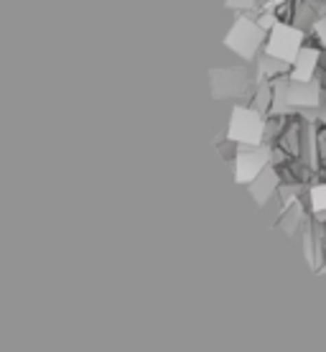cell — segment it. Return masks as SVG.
<instances>
[{
  "label": "cell",
  "mask_w": 326,
  "mask_h": 352,
  "mask_svg": "<svg viewBox=\"0 0 326 352\" xmlns=\"http://www.w3.org/2000/svg\"><path fill=\"white\" fill-rule=\"evenodd\" d=\"M273 100L278 105H291V107H316L321 102V89L314 80L301 82L288 80L278 82L273 87Z\"/></svg>",
  "instance_id": "1"
},
{
  "label": "cell",
  "mask_w": 326,
  "mask_h": 352,
  "mask_svg": "<svg viewBox=\"0 0 326 352\" xmlns=\"http://www.w3.org/2000/svg\"><path fill=\"white\" fill-rule=\"evenodd\" d=\"M301 49H303V31H301V28L288 26V23H275V26L270 28L268 46H265V52L270 54V56L281 59V62L293 64Z\"/></svg>",
  "instance_id": "2"
},
{
  "label": "cell",
  "mask_w": 326,
  "mask_h": 352,
  "mask_svg": "<svg viewBox=\"0 0 326 352\" xmlns=\"http://www.w3.org/2000/svg\"><path fill=\"white\" fill-rule=\"evenodd\" d=\"M265 133V123L260 118V110L253 107H237L232 113V125H229V138L247 146H257Z\"/></svg>",
  "instance_id": "3"
},
{
  "label": "cell",
  "mask_w": 326,
  "mask_h": 352,
  "mask_svg": "<svg viewBox=\"0 0 326 352\" xmlns=\"http://www.w3.org/2000/svg\"><path fill=\"white\" fill-rule=\"evenodd\" d=\"M263 36H265V28L260 26V23H253V21H247V18H240L237 23H235V28L229 31L227 46L235 49L240 56L253 59V54L257 52V46L263 44Z\"/></svg>",
  "instance_id": "4"
},
{
  "label": "cell",
  "mask_w": 326,
  "mask_h": 352,
  "mask_svg": "<svg viewBox=\"0 0 326 352\" xmlns=\"http://www.w3.org/2000/svg\"><path fill=\"white\" fill-rule=\"evenodd\" d=\"M268 156H270V151L268 148H255V151H247V153H240L237 156V182H253V179L268 166Z\"/></svg>",
  "instance_id": "5"
},
{
  "label": "cell",
  "mask_w": 326,
  "mask_h": 352,
  "mask_svg": "<svg viewBox=\"0 0 326 352\" xmlns=\"http://www.w3.org/2000/svg\"><path fill=\"white\" fill-rule=\"evenodd\" d=\"M318 62H321V52L314 49V46H303L293 62L291 69V80H301V82H309L314 80V72H316Z\"/></svg>",
  "instance_id": "6"
},
{
  "label": "cell",
  "mask_w": 326,
  "mask_h": 352,
  "mask_svg": "<svg viewBox=\"0 0 326 352\" xmlns=\"http://www.w3.org/2000/svg\"><path fill=\"white\" fill-rule=\"evenodd\" d=\"M214 95H232L245 85V72L227 69V72H214L212 74Z\"/></svg>",
  "instance_id": "7"
},
{
  "label": "cell",
  "mask_w": 326,
  "mask_h": 352,
  "mask_svg": "<svg viewBox=\"0 0 326 352\" xmlns=\"http://www.w3.org/2000/svg\"><path fill=\"white\" fill-rule=\"evenodd\" d=\"M275 186H278V174H275L273 168H268L265 166L260 174L253 179V197H255L257 202L263 204L270 194L275 192Z\"/></svg>",
  "instance_id": "8"
},
{
  "label": "cell",
  "mask_w": 326,
  "mask_h": 352,
  "mask_svg": "<svg viewBox=\"0 0 326 352\" xmlns=\"http://www.w3.org/2000/svg\"><path fill=\"white\" fill-rule=\"evenodd\" d=\"M311 207H314V212H326V184L311 189Z\"/></svg>",
  "instance_id": "9"
},
{
  "label": "cell",
  "mask_w": 326,
  "mask_h": 352,
  "mask_svg": "<svg viewBox=\"0 0 326 352\" xmlns=\"http://www.w3.org/2000/svg\"><path fill=\"white\" fill-rule=\"evenodd\" d=\"M314 34L318 36V41H321V46L326 49V16H321L318 21H314Z\"/></svg>",
  "instance_id": "10"
},
{
  "label": "cell",
  "mask_w": 326,
  "mask_h": 352,
  "mask_svg": "<svg viewBox=\"0 0 326 352\" xmlns=\"http://www.w3.org/2000/svg\"><path fill=\"white\" fill-rule=\"evenodd\" d=\"M229 6H237V8H247V6H253L255 0H227Z\"/></svg>",
  "instance_id": "11"
}]
</instances>
